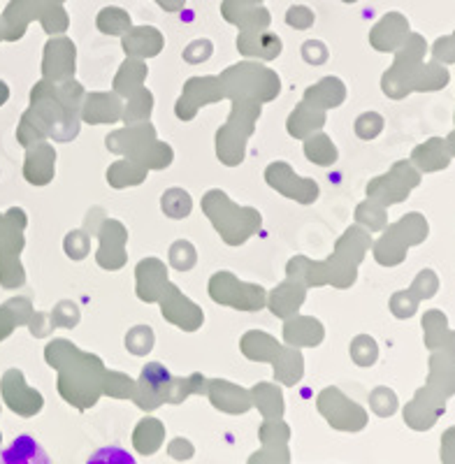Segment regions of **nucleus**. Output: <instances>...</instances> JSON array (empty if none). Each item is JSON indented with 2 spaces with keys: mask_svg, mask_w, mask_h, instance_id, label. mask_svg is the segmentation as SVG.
<instances>
[{
  "mask_svg": "<svg viewBox=\"0 0 455 464\" xmlns=\"http://www.w3.org/2000/svg\"><path fill=\"white\" fill-rule=\"evenodd\" d=\"M0 464H52V459L31 434H19L10 446L0 449Z\"/></svg>",
  "mask_w": 455,
  "mask_h": 464,
  "instance_id": "1",
  "label": "nucleus"
},
{
  "mask_svg": "<svg viewBox=\"0 0 455 464\" xmlns=\"http://www.w3.org/2000/svg\"><path fill=\"white\" fill-rule=\"evenodd\" d=\"M86 464H138L135 458L128 453L121 446H105V449H98L96 453L91 455Z\"/></svg>",
  "mask_w": 455,
  "mask_h": 464,
  "instance_id": "2",
  "label": "nucleus"
},
{
  "mask_svg": "<svg viewBox=\"0 0 455 464\" xmlns=\"http://www.w3.org/2000/svg\"><path fill=\"white\" fill-rule=\"evenodd\" d=\"M441 462L455 464V428L446 430L444 439H441Z\"/></svg>",
  "mask_w": 455,
  "mask_h": 464,
  "instance_id": "3",
  "label": "nucleus"
},
{
  "mask_svg": "<svg viewBox=\"0 0 455 464\" xmlns=\"http://www.w3.org/2000/svg\"><path fill=\"white\" fill-rule=\"evenodd\" d=\"M453 140H455V135H453Z\"/></svg>",
  "mask_w": 455,
  "mask_h": 464,
  "instance_id": "4",
  "label": "nucleus"
}]
</instances>
